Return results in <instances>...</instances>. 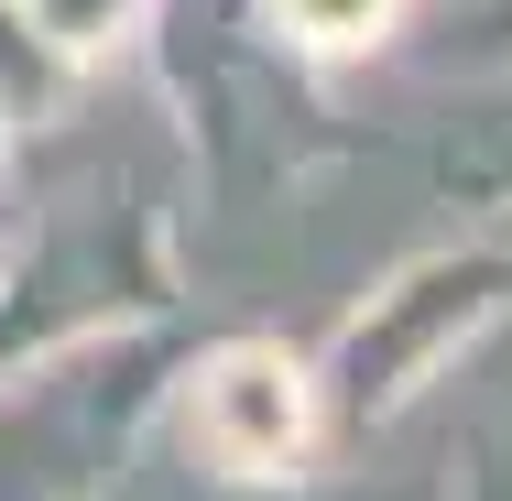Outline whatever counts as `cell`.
<instances>
[{"label":"cell","mask_w":512,"mask_h":501,"mask_svg":"<svg viewBox=\"0 0 512 501\" xmlns=\"http://www.w3.org/2000/svg\"><path fill=\"white\" fill-rule=\"evenodd\" d=\"M186 436L229 480H284L316 436V393L284 349H218L197 371V393H186Z\"/></svg>","instance_id":"obj_1"},{"label":"cell","mask_w":512,"mask_h":501,"mask_svg":"<svg viewBox=\"0 0 512 501\" xmlns=\"http://www.w3.org/2000/svg\"><path fill=\"white\" fill-rule=\"evenodd\" d=\"M142 11H153V0H11V22H22L55 66H99L109 44H131Z\"/></svg>","instance_id":"obj_2"},{"label":"cell","mask_w":512,"mask_h":501,"mask_svg":"<svg viewBox=\"0 0 512 501\" xmlns=\"http://www.w3.org/2000/svg\"><path fill=\"white\" fill-rule=\"evenodd\" d=\"M306 55H360V44H382L393 33V0H262Z\"/></svg>","instance_id":"obj_3"},{"label":"cell","mask_w":512,"mask_h":501,"mask_svg":"<svg viewBox=\"0 0 512 501\" xmlns=\"http://www.w3.org/2000/svg\"><path fill=\"white\" fill-rule=\"evenodd\" d=\"M0 153H11V109H0Z\"/></svg>","instance_id":"obj_4"}]
</instances>
